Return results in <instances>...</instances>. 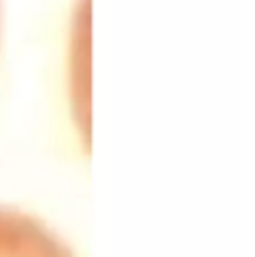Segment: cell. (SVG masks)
I'll return each instance as SVG.
<instances>
[{"label": "cell", "instance_id": "1", "mask_svg": "<svg viewBox=\"0 0 255 257\" xmlns=\"http://www.w3.org/2000/svg\"><path fill=\"white\" fill-rule=\"evenodd\" d=\"M0 257H76L47 224L0 206Z\"/></svg>", "mask_w": 255, "mask_h": 257}]
</instances>
